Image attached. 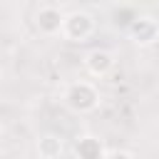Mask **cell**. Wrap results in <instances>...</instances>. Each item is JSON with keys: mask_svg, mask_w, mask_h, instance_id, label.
<instances>
[{"mask_svg": "<svg viewBox=\"0 0 159 159\" xmlns=\"http://www.w3.org/2000/svg\"><path fill=\"white\" fill-rule=\"evenodd\" d=\"M65 104H67L72 112H80V114L92 112V109H97V104H99V89H97L92 82H87V80L70 82L67 89H65Z\"/></svg>", "mask_w": 159, "mask_h": 159, "instance_id": "1", "label": "cell"}, {"mask_svg": "<svg viewBox=\"0 0 159 159\" xmlns=\"http://www.w3.org/2000/svg\"><path fill=\"white\" fill-rule=\"evenodd\" d=\"M92 32H94V20H92L89 12H84V10H72V12L65 15L62 35H65L70 42H84Z\"/></svg>", "mask_w": 159, "mask_h": 159, "instance_id": "2", "label": "cell"}, {"mask_svg": "<svg viewBox=\"0 0 159 159\" xmlns=\"http://www.w3.org/2000/svg\"><path fill=\"white\" fill-rule=\"evenodd\" d=\"M62 22H65V12L57 5H42L35 15V25L42 35H57L62 32Z\"/></svg>", "mask_w": 159, "mask_h": 159, "instance_id": "3", "label": "cell"}, {"mask_svg": "<svg viewBox=\"0 0 159 159\" xmlns=\"http://www.w3.org/2000/svg\"><path fill=\"white\" fill-rule=\"evenodd\" d=\"M129 35L137 45H152L159 37V25L152 17H134L129 22Z\"/></svg>", "mask_w": 159, "mask_h": 159, "instance_id": "4", "label": "cell"}, {"mask_svg": "<svg viewBox=\"0 0 159 159\" xmlns=\"http://www.w3.org/2000/svg\"><path fill=\"white\" fill-rule=\"evenodd\" d=\"M84 67H87V72H89L92 77H104V75L114 67V57H112L109 50L97 47V50H89V52L84 55Z\"/></svg>", "mask_w": 159, "mask_h": 159, "instance_id": "5", "label": "cell"}, {"mask_svg": "<svg viewBox=\"0 0 159 159\" xmlns=\"http://www.w3.org/2000/svg\"><path fill=\"white\" fill-rule=\"evenodd\" d=\"M75 154H77V159H107V149H104L102 139L94 137V134H82V137H77V142H75Z\"/></svg>", "mask_w": 159, "mask_h": 159, "instance_id": "6", "label": "cell"}, {"mask_svg": "<svg viewBox=\"0 0 159 159\" xmlns=\"http://www.w3.org/2000/svg\"><path fill=\"white\" fill-rule=\"evenodd\" d=\"M62 149H65V144H62V139L55 137V134H45V137H40V142H37V152H40L42 159H57V157L62 154Z\"/></svg>", "mask_w": 159, "mask_h": 159, "instance_id": "7", "label": "cell"}, {"mask_svg": "<svg viewBox=\"0 0 159 159\" xmlns=\"http://www.w3.org/2000/svg\"><path fill=\"white\" fill-rule=\"evenodd\" d=\"M107 159H134V154L127 149H112V152H107Z\"/></svg>", "mask_w": 159, "mask_h": 159, "instance_id": "8", "label": "cell"}, {"mask_svg": "<svg viewBox=\"0 0 159 159\" xmlns=\"http://www.w3.org/2000/svg\"><path fill=\"white\" fill-rule=\"evenodd\" d=\"M0 137H2V127H0Z\"/></svg>", "mask_w": 159, "mask_h": 159, "instance_id": "9", "label": "cell"}]
</instances>
